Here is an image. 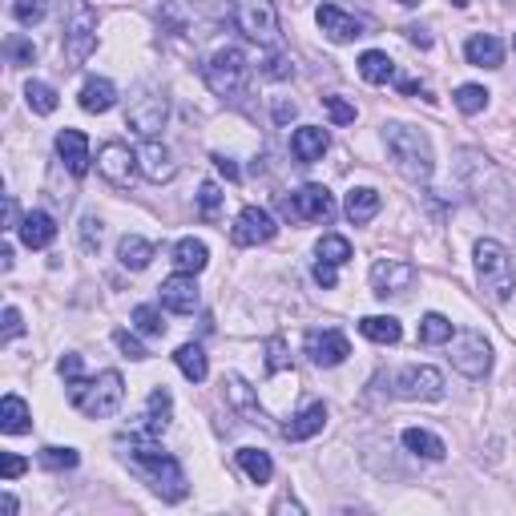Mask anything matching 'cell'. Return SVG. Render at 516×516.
I'll return each mask as SVG.
<instances>
[{"instance_id": "6da1fadb", "label": "cell", "mask_w": 516, "mask_h": 516, "mask_svg": "<svg viewBox=\"0 0 516 516\" xmlns=\"http://www.w3.org/2000/svg\"><path fill=\"white\" fill-rule=\"evenodd\" d=\"M118 448H121V460L130 464V472L138 476V480L150 484L162 500H170V504L186 500V492H190L186 472H182V464L174 460L170 452H162L158 436H150V432H121Z\"/></svg>"}, {"instance_id": "7a4b0ae2", "label": "cell", "mask_w": 516, "mask_h": 516, "mask_svg": "<svg viewBox=\"0 0 516 516\" xmlns=\"http://www.w3.org/2000/svg\"><path fill=\"white\" fill-rule=\"evenodd\" d=\"M384 142H387V153L395 158V170L404 174L407 182H427V178H432L436 158H432V142H427L424 130L387 121L384 125Z\"/></svg>"}, {"instance_id": "3957f363", "label": "cell", "mask_w": 516, "mask_h": 516, "mask_svg": "<svg viewBox=\"0 0 516 516\" xmlns=\"http://www.w3.org/2000/svg\"><path fill=\"white\" fill-rule=\"evenodd\" d=\"M69 384V404L77 412H85L90 420H105V416H113L121 407L125 399V384L118 372H101L97 379H81V372L65 379Z\"/></svg>"}, {"instance_id": "277c9868", "label": "cell", "mask_w": 516, "mask_h": 516, "mask_svg": "<svg viewBox=\"0 0 516 516\" xmlns=\"http://www.w3.org/2000/svg\"><path fill=\"white\" fill-rule=\"evenodd\" d=\"M61 33L69 69L90 61V53L97 48V13L90 8V0H61Z\"/></svg>"}, {"instance_id": "5b68a950", "label": "cell", "mask_w": 516, "mask_h": 516, "mask_svg": "<svg viewBox=\"0 0 516 516\" xmlns=\"http://www.w3.org/2000/svg\"><path fill=\"white\" fill-rule=\"evenodd\" d=\"M206 85L222 101H242V97H247V85H250V57L242 53L238 45L218 48L206 65Z\"/></svg>"}, {"instance_id": "8992f818", "label": "cell", "mask_w": 516, "mask_h": 516, "mask_svg": "<svg viewBox=\"0 0 516 516\" xmlns=\"http://www.w3.org/2000/svg\"><path fill=\"white\" fill-rule=\"evenodd\" d=\"M476 275H480V287L489 290L496 303H509L512 290H516V270H512V258L500 242L492 238H480L476 242Z\"/></svg>"}, {"instance_id": "52a82bcc", "label": "cell", "mask_w": 516, "mask_h": 516, "mask_svg": "<svg viewBox=\"0 0 516 516\" xmlns=\"http://www.w3.org/2000/svg\"><path fill=\"white\" fill-rule=\"evenodd\" d=\"M230 21L242 37L258 45H279V13L275 0H230Z\"/></svg>"}, {"instance_id": "ba28073f", "label": "cell", "mask_w": 516, "mask_h": 516, "mask_svg": "<svg viewBox=\"0 0 516 516\" xmlns=\"http://www.w3.org/2000/svg\"><path fill=\"white\" fill-rule=\"evenodd\" d=\"M279 214L290 222H331L335 218V198L327 186H303L290 198H279Z\"/></svg>"}, {"instance_id": "9c48e42d", "label": "cell", "mask_w": 516, "mask_h": 516, "mask_svg": "<svg viewBox=\"0 0 516 516\" xmlns=\"http://www.w3.org/2000/svg\"><path fill=\"white\" fill-rule=\"evenodd\" d=\"M452 367L469 379H484L492 367V347L480 331H460L452 335Z\"/></svg>"}, {"instance_id": "30bf717a", "label": "cell", "mask_w": 516, "mask_h": 516, "mask_svg": "<svg viewBox=\"0 0 516 516\" xmlns=\"http://www.w3.org/2000/svg\"><path fill=\"white\" fill-rule=\"evenodd\" d=\"M97 170H101V178L110 182V186H118V190H130L133 186V178H138V153L130 150V145H121V142H105L101 145V153H97Z\"/></svg>"}, {"instance_id": "8fae6325", "label": "cell", "mask_w": 516, "mask_h": 516, "mask_svg": "<svg viewBox=\"0 0 516 516\" xmlns=\"http://www.w3.org/2000/svg\"><path fill=\"white\" fill-rule=\"evenodd\" d=\"M165 118H170V101H165L162 93H153V90H142L130 101V110H125V125L138 130L142 138H153V133L165 125Z\"/></svg>"}, {"instance_id": "7c38bea8", "label": "cell", "mask_w": 516, "mask_h": 516, "mask_svg": "<svg viewBox=\"0 0 516 516\" xmlns=\"http://www.w3.org/2000/svg\"><path fill=\"white\" fill-rule=\"evenodd\" d=\"M392 395L399 399H440L444 375L436 367H399L392 375Z\"/></svg>"}, {"instance_id": "4fadbf2b", "label": "cell", "mask_w": 516, "mask_h": 516, "mask_svg": "<svg viewBox=\"0 0 516 516\" xmlns=\"http://www.w3.org/2000/svg\"><path fill=\"white\" fill-rule=\"evenodd\" d=\"M347 355H352V343H347L343 331H335V327L307 331V359L315 367H339Z\"/></svg>"}, {"instance_id": "5bb4252c", "label": "cell", "mask_w": 516, "mask_h": 516, "mask_svg": "<svg viewBox=\"0 0 516 516\" xmlns=\"http://www.w3.org/2000/svg\"><path fill=\"white\" fill-rule=\"evenodd\" d=\"M412 282H416V267L404 258H379L372 267V287L379 299L404 295V290H412Z\"/></svg>"}, {"instance_id": "9a60e30c", "label": "cell", "mask_w": 516, "mask_h": 516, "mask_svg": "<svg viewBox=\"0 0 516 516\" xmlns=\"http://www.w3.org/2000/svg\"><path fill=\"white\" fill-rule=\"evenodd\" d=\"M275 218H270L262 206H242L235 230H230V238H235V247H258V242H270L275 238Z\"/></svg>"}, {"instance_id": "2e32d148", "label": "cell", "mask_w": 516, "mask_h": 516, "mask_svg": "<svg viewBox=\"0 0 516 516\" xmlns=\"http://www.w3.org/2000/svg\"><path fill=\"white\" fill-rule=\"evenodd\" d=\"M138 170L145 182H153V186H162V182H174V174H178V162H174V153L165 150L162 142L145 138L142 150H138Z\"/></svg>"}, {"instance_id": "e0dca14e", "label": "cell", "mask_w": 516, "mask_h": 516, "mask_svg": "<svg viewBox=\"0 0 516 516\" xmlns=\"http://www.w3.org/2000/svg\"><path fill=\"white\" fill-rule=\"evenodd\" d=\"M158 290H162V307L174 311V315H194V311H198V282H194V275H186V270L165 279Z\"/></svg>"}, {"instance_id": "ac0fdd59", "label": "cell", "mask_w": 516, "mask_h": 516, "mask_svg": "<svg viewBox=\"0 0 516 516\" xmlns=\"http://www.w3.org/2000/svg\"><path fill=\"white\" fill-rule=\"evenodd\" d=\"M315 21H319V28H323L335 45H347V41H355V37H363V21L352 16V13H343L339 5H319Z\"/></svg>"}, {"instance_id": "d6986e66", "label": "cell", "mask_w": 516, "mask_h": 516, "mask_svg": "<svg viewBox=\"0 0 516 516\" xmlns=\"http://www.w3.org/2000/svg\"><path fill=\"white\" fill-rule=\"evenodd\" d=\"M57 158L69 165L73 178H85L90 174V138L81 130H61L57 133Z\"/></svg>"}, {"instance_id": "ffe728a7", "label": "cell", "mask_w": 516, "mask_h": 516, "mask_svg": "<svg viewBox=\"0 0 516 516\" xmlns=\"http://www.w3.org/2000/svg\"><path fill=\"white\" fill-rule=\"evenodd\" d=\"M16 230H21V242L28 250H45V247H53V238H57V222L48 210H28Z\"/></svg>"}, {"instance_id": "44dd1931", "label": "cell", "mask_w": 516, "mask_h": 516, "mask_svg": "<svg viewBox=\"0 0 516 516\" xmlns=\"http://www.w3.org/2000/svg\"><path fill=\"white\" fill-rule=\"evenodd\" d=\"M327 145H331V138H327L323 125H303V130H295V138H290V153L303 165H311V162L323 158Z\"/></svg>"}, {"instance_id": "7402d4cb", "label": "cell", "mask_w": 516, "mask_h": 516, "mask_svg": "<svg viewBox=\"0 0 516 516\" xmlns=\"http://www.w3.org/2000/svg\"><path fill=\"white\" fill-rule=\"evenodd\" d=\"M464 57H469V65H476V69H500L504 45L496 41V37H489V33H476V37L464 41Z\"/></svg>"}, {"instance_id": "603a6c76", "label": "cell", "mask_w": 516, "mask_h": 516, "mask_svg": "<svg viewBox=\"0 0 516 516\" xmlns=\"http://www.w3.org/2000/svg\"><path fill=\"white\" fill-rule=\"evenodd\" d=\"M142 432H150V436H162L165 427H170L174 420V395L165 392V387H153L150 392V404H145V416H142Z\"/></svg>"}, {"instance_id": "cb8c5ba5", "label": "cell", "mask_w": 516, "mask_h": 516, "mask_svg": "<svg viewBox=\"0 0 516 516\" xmlns=\"http://www.w3.org/2000/svg\"><path fill=\"white\" fill-rule=\"evenodd\" d=\"M113 105H118V90H113V81H105V77H90V81L81 85V110L85 113H110Z\"/></svg>"}, {"instance_id": "d4e9b609", "label": "cell", "mask_w": 516, "mask_h": 516, "mask_svg": "<svg viewBox=\"0 0 516 516\" xmlns=\"http://www.w3.org/2000/svg\"><path fill=\"white\" fill-rule=\"evenodd\" d=\"M379 206H384V198H379V190L372 186H355L352 194H347V202H343V214L355 222V226H363V222H372Z\"/></svg>"}, {"instance_id": "484cf974", "label": "cell", "mask_w": 516, "mask_h": 516, "mask_svg": "<svg viewBox=\"0 0 516 516\" xmlns=\"http://www.w3.org/2000/svg\"><path fill=\"white\" fill-rule=\"evenodd\" d=\"M226 399L235 404V412L247 416V424H267V416H262L255 392H250V384H247L242 375H230V379H226Z\"/></svg>"}, {"instance_id": "4316f807", "label": "cell", "mask_w": 516, "mask_h": 516, "mask_svg": "<svg viewBox=\"0 0 516 516\" xmlns=\"http://www.w3.org/2000/svg\"><path fill=\"white\" fill-rule=\"evenodd\" d=\"M323 424H327V407L323 404H307L295 420L282 427V436H287V440H311V436L323 432Z\"/></svg>"}, {"instance_id": "83f0119b", "label": "cell", "mask_w": 516, "mask_h": 516, "mask_svg": "<svg viewBox=\"0 0 516 516\" xmlns=\"http://www.w3.org/2000/svg\"><path fill=\"white\" fill-rule=\"evenodd\" d=\"M399 444H404L412 456H420V460H444V456H448V448H444L440 436L424 432V427H407V432L399 436Z\"/></svg>"}, {"instance_id": "f1b7e54d", "label": "cell", "mask_w": 516, "mask_h": 516, "mask_svg": "<svg viewBox=\"0 0 516 516\" xmlns=\"http://www.w3.org/2000/svg\"><path fill=\"white\" fill-rule=\"evenodd\" d=\"M118 262L125 270H145L153 262V242H145L142 235H125L118 242Z\"/></svg>"}, {"instance_id": "f546056e", "label": "cell", "mask_w": 516, "mask_h": 516, "mask_svg": "<svg viewBox=\"0 0 516 516\" xmlns=\"http://www.w3.org/2000/svg\"><path fill=\"white\" fill-rule=\"evenodd\" d=\"M359 77H363L367 85H387L395 77V61L387 53H379V48H367V53L359 57Z\"/></svg>"}, {"instance_id": "4dcf8cb0", "label": "cell", "mask_w": 516, "mask_h": 516, "mask_svg": "<svg viewBox=\"0 0 516 516\" xmlns=\"http://www.w3.org/2000/svg\"><path fill=\"white\" fill-rule=\"evenodd\" d=\"M28 420H33V412H28V404L21 395H5V399H0V427H5L8 436L28 432V427H33Z\"/></svg>"}, {"instance_id": "1f68e13d", "label": "cell", "mask_w": 516, "mask_h": 516, "mask_svg": "<svg viewBox=\"0 0 516 516\" xmlns=\"http://www.w3.org/2000/svg\"><path fill=\"white\" fill-rule=\"evenodd\" d=\"M359 331H363V339L384 343V347H392L404 339V327H399V319H392V315H367L363 323H359Z\"/></svg>"}, {"instance_id": "d6a6232c", "label": "cell", "mask_w": 516, "mask_h": 516, "mask_svg": "<svg viewBox=\"0 0 516 516\" xmlns=\"http://www.w3.org/2000/svg\"><path fill=\"white\" fill-rule=\"evenodd\" d=\"M206 262H210V250L202 238H182L178 247H174V267L186 270V275H198Z\"/></svg>"}, {"instance_id": "836d02e7", "label": "cell", "mask_w": 516, "mask_h": 516, "mask_svg": "<svg viewBox=\"0 0 516 516\" xmlns=\"http://www.w3.org/2000/svg\"><path fill=\"white\" fill-rule=\"evenodd\" d=\"M174 363H178V372L190 379V384H202L210 372V363H206V352H202L198 343H182L178 352H174Z\"/></svg>"}, {"instance_id": "e575fe53", "label": "cell", "mask_w": 516, "mask_h": 516, "mask_svg": "<svg viewBox=\"0 0 516 516\" xmlns=\"http://www.w3.org/2000/svg\"><path fill=\"white\" fill-rule=\"evenodd\" d=\"M238 469L247 472L255 484H270V476H275V464H270V456L258 452V448H238Z\"/></svg>"}, {"instance_id": "d590c367", "label": "cell", "mask_w": 516, "mask_h": 516, "mask_svg": "<svg viewBox=\"0 0 516 516\" xmlns=\"http://www.w3.org/2000/svg\"><path fill=\"white\" fill-rule=\"evenodd\" d=\"M420 343L424 347H440V343H452V319H444L440 311L420 319Z\"/></svg>"}, {"instance_id": "8d00e7d4", "label": "cell", "mask_w": 516, "mask_h": 516, "mask_svg": "<svg viewBox=\"0 0 516 516\" xmlns=\"http://www.w3.org/2000/svg\"><path fill=\"white\" fill-rule=\"evenodd\" d=\"M25 97H28V110L41 113V118H48V113L57 110V90H53V85H45V81H28Z\"/></svg>"}, {"instance_id": "74e56055", "label": "cell", "mask_w": 516, "mask_h": 516, "mask_svg": "<svg viewBox=\"0 0 516 516\" xmlns=\"http://www.w3.org/2000/svg\"><path fill=\"white\" fill-rule=\"evenodd\" d=\"M222 198H226V194L218 190V182H202V186H198V218L202 222H218Z\"/></svg>"}, {"instance_id": "f35d334b", "label": "cell", "mask_w": 516, "mask_h": 516, "mask_svg": "<svg viewBox=\"0 0 516 516\" xmlns=\"http://www.w3.org/2000/svg\"><path fill=\"white\" fill-rule=\"evenodd\" d=\"M315 255L323 262H335V267H343L347 258H352V242H347L343 235H323L315 247Z\"/></svg>"}, {"instance_id": "ab89813d", "label": "cell", "mask_w": 516, "mask_h": 516, "mask_svg": "<svg viewBox=\"0 0 516 516\" xmlns=\"http://www.w3.org/2000/svg\"><path fill=\"white\" fill-rule=\"evenodd\" d=\"M77 460H81V456H77L73 448H57V444L41 448V469H48V472H69V469H77Z\"/></svg>"}, {"instance_id": "60d3db41", "label": "cell", "mask_w": 516, "mask_h": 516, "mask_svg": "<svg viewBox=\"0 0 516 516\" xmlns=\"http://www.w3.org/2000/svg\"><path fill=\"white\" fill-rule=\"evenodd\" d=\"M452 101H456V110L472 118V113H480L484 105H489V90H484V85H460Z\"/></svg>"}, {"instance_id": "b9f144b4", "label": "cell", "mask_w": 516, "mask_h": 516, "mask_svg": "<svg viewBox=\"0 0 516 516\" xmlns=\"http://www.w3.org/2000/svg\"><path fill=\"white\" fill-rule=\"evenodd\" d=\"M133 327L142 331V335H165V323H162V311L153 307V303H138L133 307Z\"/></svg>"}, {"instance_id": "7bdbcfd3", "label": "cell", "mask_w": 516, "mask_h": 516, "mask_svg": "<svg viewBox=\"0 0 516 516\" xmlns=\"http://www.w3.org/2000/svg\"><path fill=\"white\" fill-rule=\"evenodd\" d=\"M5 57H8L13 65H33V61H37V45L28 41V37L13 33V37H5Z\"/></svg>"}, {"instance_id": "ee69618b", "label": "cell", "mask_w": 516, "mask_h": 516, "mask_svg": "<svg viewBox=\"0 0 516 516\" xmlns=\"http://www.w3.org/2000/svg\"><path fill=\"white\" fill-rule=\"evenodd\" d=\"M8 13H13V21H21V25H37V21H45L48 0H13Z\"/></svg>"}, {"instance_id": "f6af8a7d", "label": "cell", "mask_w": 516, "mask_h": 516, "mask_svg": "<svg viewBox=\"0 0 516 516\" xmlns=\"http://www.w3.org/2000/svg\"><path fill=\"white\" fill-rule=\"evenodd\" d=\"M282 367H290V359H287V339H282V335H270V339H267V372L275 375V372H282Z\"/></svg>"}, {"instance_id": "bcb514c9", "label": "cell", "mask_w": 516, "mask_h": 516, "mask_svg": "<svg viewBox=\"0 0 516 516\" xmlns=\"http://www.w3.org/2000/svg\"><path fill=\"white\" fill-rule=\"evenodd\" d=\"M323 110L331 113V121L335 125H352L355 121V105L343 101V97H323Z\"/></svg>"}, {"instance_id": "7dc6e473", "label": "cell", "mask_w": 516, "mask_h": 516, "mask_svg": "<svg viewBox=\"0 0 516 516\" xmlns=\"http://www.w3.org/2000/svg\"><path fill=\"white\" fill-rule=\"evenodd\" d=\"M113 343H118V352L125 359H150V352L138 343V335H130V331H113Z\"/></svg>"}, {"instance_id": "c3c4849f", "label": "cell", "mask_w": 516, "mask_h": 516, "mask_svg": "<svg viewBox=\"0 0 516 516\" xmlns=\"http://www.w3.org/2000/svg\"><path fill=\"white\" fill-rule=\"evenodd\" d=\"M262 77H270V81H282V77H295V65L287 61V57H267V61H262Z\"/></svg>"}, {"instance_id": "681fc988", "label": "cell", "mask_w": 516, "mask_h": 516, "mask_svg": "<svg viewBox=\"0 0 516 516\" xmlns=\"http://www.w3.org/2000/svg\"><path fill=\"white\" fill-rule=\"evenodd\" d=\"M81 247L90 250V255L101 247V222H97L93 214H90V218H81Z\"/></svg>"}, {"instance_id": "f907efd6", "label": "cell", "mask_w": 516, "mask_h": 516, "mask_svg": "<svg viewBox=\"0 0 516 516\" xmlns=\"http://www.w3.org/2000/svg\"><path fill=\"white\" fill-rule=\"evenodd\" d=\"M315 282H319L323 290L335 287V282H339V275H335V262H323V258H319V262H315Z\"/></svg>"}, {"instance_id": "816d5d0a", "label": "cell", "mask_w": 516, "mask_h": 516, "mask_svg": "<svg viewBox=\"0 0 516 516\" xmlns=\"http://www.w3.org/2000/svg\"><path fill=\"white\" fill-rule=\"evenodd\" d=\"M21 331H25L21 311H16V307H5V343H8V339H16Z\"/></svg>"}, {"instance_id": "f5cc1de1", "label": "cell", "mask_w": 516, "mask_h": 516, "mask_svg": "<svg viewBox=\"0 0 516 516\" xmlns=\"http://www.w3.org/2000/svg\"><path fill=\"white\" fill-rule=\"evenodd\" d=\"M25 469H28V464H25V456L5 452V480H16V476H21Z\"/></svg>"}, {"instance_id": "db71d44e", "label": "cell", "mask_w": 516, "mask_h": 516, "mask_svg": "<svg viewBox=\"0 0 516 516\" xmlns=\"http://www.w3.org/2000/svg\"><path fill=\"white\" fill-rule=\"evenodd\" d=\"M295 113H299V105H295V101H287V97H279V101H275V121H279V125L295 121Z\"/></svg>"}, {"instance_id": "11a10c76", "label": "cell", "mask_w": 516, "mask_h": 516, "mask_svg": "<svg viewBox=\"0 0 516 516\" xmlns=\"http://www.w3.org/2000/svg\"><path fill=\"white\" fill-rule=\"evenodd\" d=\"M214 165H218V174H222V178H226V182H238V178H242V174H238V165L230 162V158H222V153H214Z\"/></svg>"}, {"instance_id": "9f6ffc18", "label": "cell", "mask_w": 516, "mask_h": 516, "mask_svg": "<svg viewBox=\"0 0 516 516\" xmlns=\"http://www.w3.org/2000/svg\"><path fill=\"white\" fill-rule=\"evenodd\" d=\"M16 226H21V218H16V198L5 194V230H16Z\"/></svg>"}, {"instance_id": "6f0895ef", "label": "cell", "mask_w": 516, "mask_h": 516, "mask_svg": "<svg viewBox=\"0 0 516 516\" xmlns=\"http://www.w3.org/2000/svg\"><path fill=\"white\" fill-rule=\"evenodd\" d=\"M404 33H407V41H412V45H420V48H432V37H427L424 28H416V25H412V28H404Z\"/></svg>"}, {"instance_id": "680465c9", "label": "cell", "mask_w": 516, "mask_h": 516, "mask_svg": "<svg viewBox=\"0 0 516 516\" xmlns=\"http://www.w3.org/2000/svg\"><path fill=\"white\" fill-rule=\"evenodd\" d=\"M275 512H303V504H299V500H290V496H282V500L275 504Z\"/></svg>"}, {"instance_id": "91938a15", "label": "cell", "mask_w": 516, "mask_h": 516, "mask_svg": "<svg viewBox=\"0 0 516 516\" xmlns=\"http://www.w3.org/2000/svg\"><path fill=\"white\" fill-rule=\"evenodd\" d=\"M0 270H13V247L0 250Z\"/></svg>"}, {"instance_id": "94428289", "label": "cell", "mask_w": 516, "mask_h": 516, "mask_svg": "<svg viewBox=\"0 0 516 516\" xmlns=\"http://www.w3.org/2000/svg\"><path fill=\"white\" fill-rule=\"evenodd\" d=\"M0 509L13 516V512H16V496H8V492H5V496H0Z\"/></svg>"}, {"instance_id": "6125c7cd", "label": "cell", "mask_w": 516, "mask_h": 516, "mask_svg": "<svg viewBox=\"0 0 516 516\" xmlns=\"http://www.w3.org/2000/svg\"><path fill=\"white\" fill-rule=\"evenodd\" d=\"M399 93H420V85H416L412 77H404V81H399Z\"/></svg>"}, {"instance_id": "be15d7a7", "label": "cell", "mask_w": 516, "mask_h": 516, "mask_svg": "<svg viewBox=\"0 0 516 516\" xmlns=\"http://www.w3.org/2000/svg\"><path fill=\"white\" fill-rule=\"evenodd\" d=\"M399 5H404V8H416V5H420V0H399Z\"/></svg>"}, {"instance_id": "e7e4bbea", "label": "cell", "mask_w": 516, "mask_h": 516, "mask_svg": "<svg viewBox=\"0 0 516 516\" xmlns=\"http://www.w3.org/2000/svg\"><path fill=\"white\" fill-rule=\"evenodd\" d=\"M512 45H516V37H512Z\"/></svg>"}]
</instances>
